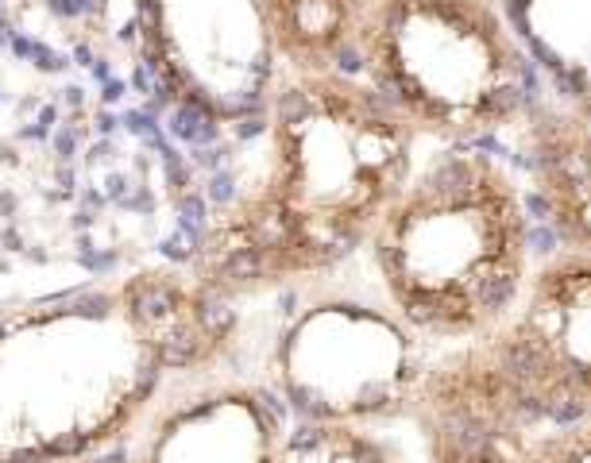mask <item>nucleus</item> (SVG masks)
Instances as JSON below:
<instances>
[{"label":"nucleus","instance_id":"14","mask_svg":"<svg viewBox=\"0 0 591 463\" xmlns=\"http://www.w3.org/2000/svg\"><path fill=\"white\" fill-rule=\"evenodd\" d=\"M124 194H128V182H124L120 174H109V182H104V197L120 205V201H124Z\"/></svg>","mask_w":591,"mask_h":463},{"label":"nucleus","instance_id":"23","mask_svg":"<svg viewBox=\"0 0 591 463\" xmlns=\"http://www.w3.org/2000/svg\"><path fill=\"white\" fill-rule=\"evenodd\" d=\"M81 197H86V205H89V209H104V205H109V197L97 194V189H86Z\"/></svg>","mask_w":591,"mask_h":463},{"label":"nucleus","instance_id":"18","mask_svg":"<svg viewBox=\"0 0 591 463\" xmlns=\"http://www.w3.org/2000/svg\"><path fill=\"white\" fill-rule=\"evenodd\" d=\"M116 39H120V43H135V39H140V19H128V24H124L120 31H116Z\"/></svg>","mask_w":591,"mask_h":463},{"label":"nucleus","instance_id":"4","mask_svg":"<svg viewBox=\"0 0 591 463\" xmlns=\"http://www.w3.org/2000/svg\"><path fill=\"white\" fill-rule=\"evenodd\" d=\"M476 344L537 429L591 417V255L556 247L537 259L510 317Z\"/></svg>","mask_w":591,"mask_h":463},{"label":"nucleus","instance_id":"1","mask_svg":"<svg viewBox=\"0 0 591 463\" xmlns=\"http://www.w3.org/2000/svg\"><path fill=\"white\" fill-rule=\"evenodd\" d=\"M271 178L205 251L251 247L267 282L318 275L372 239L418 166V135L360 78L298 73L267 101Z\"/></svg>","mask_w":591,"mask_h":463},{"label":"nucleus","instance_id":"8","mask_svg":"<svg viewBox=\"0 0 591 463\" xmlns=\"http://www.w3.org/2000/svg\"><path fill=\"white\" fill-rule=\"evenodd\" d=\"M120 124H124V128H128L132 135H143V140H147V135H155V132H159V116H151L147 109H132V112H124V116H120Z\"/></svg>","mask_w":591,"mask_h":463},{"label":"nucleus","instance_id":"6","mask_svg":"<svg viewBox=\"0 0 591 463\" xmlns=\"http://www.w3.org/2000/svg\"><path fill=\"white\" fill-rule=\"evenodd\" d=\"M503 135L533 220L556 247L591 255V112L541 93Z\"/></svg>","mask_w":591,"mask_h":463},{"label":"nucleus","instance_id":"28","mask_svg":"<svg viewBox=\"0 0 591 463\" xmlns=\"http://www.w3.org/2000/svg\"><path fill=\"white\" fill-rule=\"evenodd\" d=\"M93 224V216L89 213H78V216H73V228H78V231H86Z\"/></svg>","mask_w":591,"mask_h":463},{"label":"nucleus","instance_id":"9","mask_svg":"<svg viewBox=\"0 0 591 463\" xmlns=\"http://www.w3.org/2000/svg\"><path fill=\"white\" fill-rule=\"evenodd\" d=\"M31 62H35L43 73H58V70H66V55H58L55 47H47V43H31Z\"/></svg>","mask_w":591,"mask_h":463},{"label":"nucleus","instance_id":"29","mask_svg":"<svg viewBox=\"0 0 591 463\" xmlns=\"http://www.w3.org/2000/svg\"><path fill=\"white\" fill-rule=\"evenodd\" d=\"M58 182L66 186V189H73V171H62V174H58Z\"/></svg>","mask_w":591,"mask_h":463},{"label":"nucleus","instance_id":"25","mask_svg":"<svg viewBox=\"0 0 591 463\" xmlns=\"http://www.w3.org/2000/svg\"><path fill=\"white\" fill-rule=\"evenodd\" d=\"M55 120H58V109H55V104H47V109L39 112V124H43V128H50Z\"/></svg>","mask_w":591,"mask_h":463},{"label":"nucleus","instance_id":"10","mask_svg":"<svg viewBox=\"0 0 591 463\" xmlns=\"http://www.w3.org/2000/svg\"><path fill=\"white\" fill-rule=\"evenodd\" d=\"M78 135H81V128L78 124H70V128H62L58 135H55V155L58 159H73V151H78Z\"/></svg>","mask_w":591,"mask_h":463},{"label":"nucleus","instance_id":"30","mask_svg":"<svg viewBox=\"0 0 591 463\" xmlns=\"http://www.w3.org/2000/svg\"><path fill=\"white\" fill-rule=\"evenodd\" d=\"M104 4H109V0H97V8H104Z\"/></svg>","mask_w":591,"mask_h":463},{"label":"nucleus","instance_id":"26","mask_svg":"<svg viewBox=\"0 0 591 463\" xmlns=\"http://www.w3.org/2000/svg\"><path fill=\"white\" fill-rule=\"evenodd\" d=\"M62 101H66L70 109H81V89H78V86H70V89H66V97H62Z\"/></svg>","mask_w":591,"mask_h":463},{"label":"nucleus","instance_id":"17","mask_svg":"<svg viewBox=\"0 0 591 463\" xmlns=\"http://www.w3.org/2000/svg\"><path fill=\"white\" fill-rule=\"evenodd\" d=\"M155 378H159V371L155 367H143V375H140V383H135V394H151V386H155Z\"/></svg>","mask_w":591,"mask_h":463},{"label":"nucleus","instance_id":"2","mask_svg":"<svg viewBox=\"0 0 591 463\" xmlns=\"http://www.w3.org/2000/svg\"><path fill=\"white\" fill-rule=\"evenodd\" d=\"M537 220L518 171L483 143H437L367 239L387 301L418 340L457 347L510 317Z\"/></svg>","mask_w":591,"mask_h":463},{"label":"nucleus","instance_id":"3","mask_svg":"<svg viewBox=\"0 0 591 463\" xmlns=\"http://www.w3.org/2000/svg\"><path fill=\"white\" fill-rule=\"evenodd\" d=\"M356 47L364 86L437 143H487L545 93L495 0H367Z\"/></svg>","mask_w":591,"mask_h":463},{"label":"nucleus","instance_id":"16","mask_svg":"<svg viewBox=\"0 0 591 463\" xmlns=\"http://www.w3.org/2000/svg\"><path fill=\"white\" fill-rule=\"evenodd\" d=\"M132 86H135V93H147V97H151L155 81L147 78V66H135V70H132Z\"/></svg>","mask_w":591,"mask_h":463},{"label":"nucleus","instance_id":"7","mask_svg":"<svg viewBox=\"0 0 591 463\" xmlns=\"http://www.w3.org/2000/svg\"><path fill=\"white\" fill-rule=\"evenodd\" d=\"M526 463H591V417L541 429L526 448Z\"/></svg>","mask_w":591,"mask_h":463},{"label":"nucleus","instance_id":"31","mask_svg":"<svg viewBox=\"0 0 591 463\" xmlns=\"http://www.w3.org/2000/svg\"><path fill=\"white\" fill-rule=\"evenodd\" d=\"M0 47H4V35H0Z\"/></svg>","mask_w":591,"mask_h":463},{"label":"nucleus","instance_id":"27","mask_svg":"<svg viewBox=\"0 0 591 463\" xmlns=\"http://www.w3.org/2000/svg\"><path fill=\"white\" fill-rule=\"evenodd\" d=\"M73 58H78V66H93V50L89 47H78V50H73Z\"/></svg>","mask_w":591,"mask_h":463},{"label":"nucleus","instance_id":"24","mask_svg":"<svg viewBox=\"0 0 591 463\" xmlns=\"http://www.w3.org/2000/svg\"><path fill=\"white\" fill-rule=\"evenodd\" d=\"M16 205H19V201H16L12 194H0V213H4V216H12V213H16Z\"/></svg>","mask_w":591,"mask_h":463},{"label":"nucleus","instance_id":"5","mask_svg":"<svg viewBox=\"0 0 591 463\" xmlns=\"http://www.w3.org/2000/svg\"><path fill=\"white\" fill-rule=\"evenodd\" d=\"M410 406L429 463H526L541 433L476 340L445 347L421 371Z\"/></svg>","mask_w":591,"mask_h":463},{"label":"nucleus","instance_id":"15","mask_svg":"<svg viewBox=\"0 0 591 463\" xmlns=\"http://www.w3.org/2000/svg\"><path fill=\"white\" fill-rule=\"evenodd\" d=\"M124 89H128V86H124L120 78H109V81L101 86V104H116V101L124 97Z\"/></svg>","mask_w":591,"mask_h":463},{"label":"nucleus","instance_id":"22","mask_svg":"<svg viewBox=\"0 0 591 463\" xmlns=\"http://www.w3.org/2000/svg\"><path fill=\"white\" fill-rule=\"evenodd\" d=\"M89 70H93V78H97V81H101V86H104V81H109V78H112V66H109V62H104V58H97V62H93V66H89Z\"/></svg>","mask_w":591,"mask_h":463},{"label":"nucleus","instance_id":"19","mask_svg":"<svg viewBox=\"0 0 591 463\" xmlns=\"http://www.w3.org/2000/svg\"><path fill=\"white\" fill-rule=\"evenodd\" d=\"M0 244H4L8 251H24V239H19L16 228H4V231H0Z\"/></svg>","mask_w":591,"mask_h":463},{"label":"nucleus","instance_id":"11","mask_svg":"<svg viewBox=\"0 0 591 463\" xmlns=\"http://www.w3.org/2000/svg\"><path fill=\"white\" fill-rule=\"evenodd\" d=\"M159 251H163L166 259H174V262H189V259H194V247H189L186 239H182V231H178V236H171V239H163Z\"/></svg>","mask_w":591,"mask_h":463},{"label":"nucleus","instance_id":"13","mask_svg":"<svg viewBox=\"0 0 591 463\" xmlns=\"http://www.w3.org/2000/svg\"><path fill=\"white\" fill-rule=\"evenodd\" d=\"M116 124H120V120H116V116H112L109 109H101L97 116H93V128H97V135H101V140H109V135L116 132Z\"/></svg>","mask_w":591,"mask_h":463},{"label":"nucleus","instance_id":"32","mask_svg":"<svg viewBox=\"0 0 591 463\" xmlns=\"http://www.w3.org/2000/svg\"><path fill=\"white\" fill-rule=\"evenodd\" d=\"M0 332H4V324H0Z\"/></svg>","mask_w":591,"mask_h":463},{"label":"nucleus","instance_id":"20","mask_svg":"<svg viewBox=\"0 0 591 463\" xmlns=\"http://www.w3.org/2000/svg\"><path fill=\"white\" fill-rule=\"evenodd\" d=\"M109 155H112V143H109V140H101V143H93V147H89V163L109 159Z\"/></svg>","mask_w":591,"mask_h":463},{"label":"nucleus","instance_id":"12","mask_svg":"<svg viewBox=\"0 0 591 463\" xmlns=\"http://www.w3.org/2000/svg\"><path fill=\"white\" fill-rule=\"evenodd\" d=\"M120 205L128 209V213H151V209H155V197H151V189H147V186H140L135 194L124 197Z\"/></svg>","mask_w":591,"mask_h":463},{"label":"nucleus","instance_id":"21","mask_svg":"<svg viewBox=\"0 0 591 463\" xmlns=\"http://www.w3.org/2000/svg\"><path fill=\"white\" fill-rule=\"evenodd\" d=\"M12 55H16V58H31V39L12 35Z\"/></svg>","mask_w":591,"mask_h":463}]
</instances>
